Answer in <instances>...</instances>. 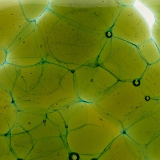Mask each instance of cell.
<instances>
[{
	"label": "cell",
	"mask_w": 160,
	"mask_h": 160,
	"mask_svg": "<svg viewBox=\"0 0 160 160\" xmlns=\"http://www.w3.org/2000/svg\"><path fill=\"white\" fill-rule=\"evenodd\" d=\"M102 63L118 81H138L148 66L138 47L108 37L105 44Z\"/></svg>",
	"instance_id": "1"
},
{
	"label": "cell",
	"mask_w": 160,
	"mask_h": 160,
	"mask_svg": "<svg viewBox=\"0 0 160 160\" xmlns=\"http://www.w3.org/2000/svg\"><path fill=\"white\" fill-rule=\"evenodd\" d=\"M146 99L137 81H118L102 94L97 110L122 126Z\"/></svg>",
	"instance_id": "2"
},
{
	"label": "cell",
	"mask_w": 160,
	"mask_h": 160,
	"mask_svg": "<svg viewBox=\"0 0 160 160\" xmlns=\"http://www.w3.org/2000/svg\"><path fill=\"white\" fill-rule=\"evenodd\" d=\"M136 46L152 39L151 30L133 6L123 7L108 34Z\"/></svg>",
	"instance_id": "3"
},
{
	"label": "cell",
	"mask_w": 160,
	"mask_h": 160,
	"mask_svg": "<svg viewBox=\"0 0 160 160\" xmlns=\"http://www.w3.org/2000/svg\"><path fill=\"white\" fill-rule=\"evenodd\" d=\"M144 148L160 133V98L156 99L150 111L143 118L124 131Z\"/></svg>",
	"instance_id": "4"
},
{
	"label": "cell",
	"mask_w": 160,
	"mask_h": 160,
	"mask_svg": "<svg viewBox=\"0 0 160 160\" xmlns=\"http://www.w3.org/2000/svg\"><path fill=\"white\" fill-rule=\"evenodd\" d=\"M144 148L125 132L115 138L97 160H142Z\"/></svg>",
	"instance_id": "5"
},
{
	"label": "cell",
	"mask_w": 160,
	"mask_h": 160,
	"mask_svg": "<svg viewBox=\"0 0 160 160\" xmlns=\"http://www.w3.org/2000/svg\"><path fill=\"white\" fill-rule=\"evenodd\" d=\"M137 82L147 99L160 98V60L148 65Z\"/></svg>",
	"instance_id": "6"
},
{
	"label": "cell",
	"mask_w": 160,
	"mask_h": 160,
	"mask_svg": "<svg viewBox=\"0 0 160 160\" xmlns=\"http://www.w3.org/2000/svg\"><path fill=\"white\" fill-rule=\"evenodd\" d=\"M138 51L148 65L154 64L160 60V51L153 39L138 47Z\"/></svg>",
	"instance_id": "7"
},
{
	"label": "cell",
	"mask_w": 160,
	"mask_h": 160,
	"mask_svg": "<svg viewBox=\"0 0 160 160\" xmlns=\"http://www.w3.org/2000/svg\"><path fill=\"white\" fill-rule=\"evenodd\" d=\"M155 100L156 99H146L129 116L122 124L124 131L148 114L152 108Z\"/></svg>",
	"instance_id": "8"
},
{
	"label": "cell",
	"mask_w": 160,
	"mask_h": 160,
	"mask_svg": "<svg viewBox=\"0 0 160 160\" xmlns=\"http://www.w3.org/2000/svg\"><path fill=\"white\" fill-rule=\"evenodd\" d=\"M148 160H160V133L144 148Z\"/></svg>",
	"instance_id": "9"
},
{
	"label": "cell",
	"mask_w": 160,
	"mask_h": 160,
	"mask_svg": "<svg viewBox=\"0 0 160 160\" xmlns=\"http://www.w3.org/2000/svg\"><path fill=\"white\" fill-rule=\"evenodd\" d=\"M139 2L151 12L155 23L160 26V0H141Z\"/></svg>",
	"instance_id": "10"
},
{
	"label": "cell",
	"mask_w": 160,
	"mask_h": 160,
	"mask_svg": "<svg viewBox=\"0 0 160 160\" xmlns=\"http://www.w3.org/2000/svg\"><path fill=\"white\" fill-rule=\"evenodd\" d=\"M152 38L159 48L160 51V26L154 23L152 28Z\"/></svg>",
	"instance_id": "11"
},
{
	"label": "cell",
	"mask_w": 160,
	"mask_h": 160,
	"mask_svg": "<svg viewBox=\"0 0 160 160\" xmlns=\"http://www.w3.org/2000/svg\"><path fill=\"white\" fill-rule=\"evenodd\" d=\"M142 160H148V159H147V158H146H146H144V159Z\"/></svg>",
	"instance_id": "12"
}]
</instances>
